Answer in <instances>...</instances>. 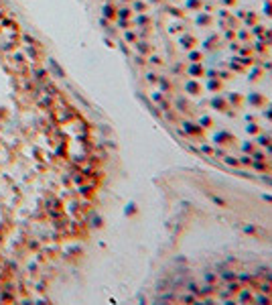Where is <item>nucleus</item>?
Here are the masks:
<instances>
[{"label": "nucleus", "instance_id": "1", "mask_svg": "<svg viewBox=\"0 0 272 305\" xmlns=\"http://www.w3.org/2000/svg\"><path fill=\"white\" fill-rule=\"evenodd\" d=\"M0 77V287L28 277L65 236L77 157H69L67 108L39 77Z\"/></svg>", "mask_w": 272, "mask_h": 305}]
</instances>
